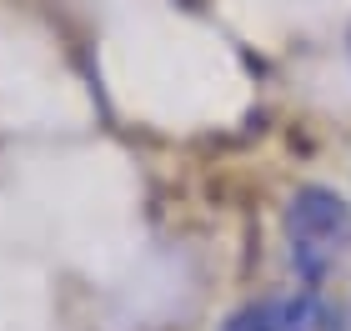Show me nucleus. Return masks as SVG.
<instances>
[{
  "label": "nucleus",
  "instance_id": "f257e3e1",
  "mask_svg": "<svg viewBox=\"0 0 351 331\" xmlns=\"http://www.w3.org/2000/svg\"><path fill=\"white\" fill-rule=\"evenodd\" d=\"M286 256L306 291H322L351 246V201L331 186H296L281 216Z\"/></svg>",
  "mask_w": 351,
  "mask_h": 331
},
{
  "label": "nucleus",
  "instance_id": "f03ea898",
  "mask_svg": "<svg viewBox=\"0 0 351 331\" xmlns=\"http://www.w3.org/2000/svg\"><path fill=\"white\" fill-rule=\"evenodd\" d=\"M276 331H346V317L326 302L322 291L301 286L296 296L276 302Z\"/></svg>",
  "mask_w": 351,
  "mask_h": 331
},
{
  "label": "nucleus",
  "instance_id": "7ed1b4c3",
  "mask_svg": "<svg viewBox=\"0 0 351 331\" xmlns=\"http://www.w3.org/2000/svg\"><path fill=\"white\" fill-rule=\"evenodd\" d=\"M221 331H276V302H256V306H241L236 317H226Z\"/></svg>",
  "mask_w": 351,
  "mask_h": 331
}]
</instances>
